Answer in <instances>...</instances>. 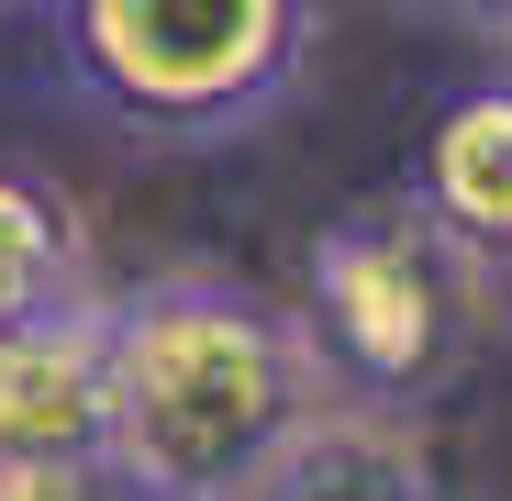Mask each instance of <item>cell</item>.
Wrapping results in <instances>:
<instances>
[{"label":"cell","instance_id":"1","mask_svg":"<svg viewBox=\"0 0 512 501\" xmlns=\"http://www.w3.org/2000/svg\"><path fill=\"white\" fill-rule=\"evenodd\" d=\"M334 412L301 312L179 268L112 301V479L134 501H256Z\"/></svg>","mask_w":512,"mask_h":501},{"label":"cell","instance_id":"2","mask_svg":"<svg viewBox=\"0 0 512 501\" xmlns=\"http://www.w3.org/2000/svg\"><path fill=\"white\" fill-rule=\"evenodd\" d=\"M479 334V268L423 223L412 201H357L312 234L301 268V346L334 390V412L412 424Z\"/></svg>","mask_w":512,"mask_h":501},{"label":"cell","instance_id":"3","mask_svg":"<svg viewBox=\"0 0 512 501\" xmlns=\"http://www.w3.org/2000/svg\"><path fill=\"white\" fill-rule=\"evenodd\" d=\"M312 34V0H67V67L112 123L212 145L256 123Z\"/></svg>","mask_w":512,"mask_h":501},{"label":"cell","instance_id":"4","mask_svg":"<svg viewBox=\"0 0 512 501\" xmlns=\"http://www.w3.org/2000/svg\"><path fill=\"white\" fill-rule=\"evenodd\" d=\"M0 468L67 479L112 468V301H67L34 323H0Z\"/></svg>","mask_w":512,"mask_h":501},{"label":"cell","instance_id":"5","mask_svg":"<svg viewBox=\"0 0 512 501\" xmlns=\"http://www.w3.org/2000/svg\"><path fill=\"white\" fill-rule=\"evenodd\" d=\"M412 212L435 223L479 279H512V78L457 90L435 112L423 167H412Z\"/></svg>","mask_w":512,"mask_h":501},{"label":"cell","instance_id":"6","mask_svg":"<svg viewBox=\"0 0 512 501\" xmlns=\"http://www.w3.org/2000/svg\"><path fill=\"white\" fill-rule=\"evenodd\" d=\"M256 501H457V479L423 457L412 424H379V412H323Z\"/></svg>","mask_w":512,"mask_h":501},{"label":"cell","instance_id":"7","mask_svg":"<svg viewBox=\"0 0 512 501\" xmlns=\"http://www.w3.org/2000/svg\"><path fill=\"white\" fill-rule=\"evenodd\" d=\"M67 301H90V223L56 179L0 167V323H34Z\"/></svg>","mask_w":512,"mask_h":501},{"label":"cell","instance_id":"8","mask_svg":"<svg viewBox=\"0 0 512 501\" xmlns=\"http://www.w3.org/2000/svg\"><path fill=\"white\" fill-rule=\"evenodd\" d=\"M468 23H479L490 45H512V0H468Z\"/></svg>","mask_w":512,"mask_h":501}]
</instances>
